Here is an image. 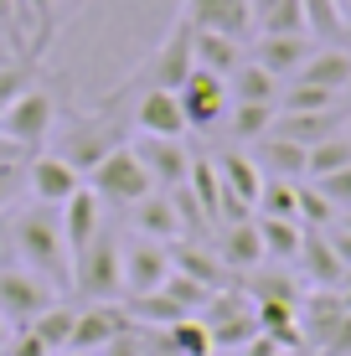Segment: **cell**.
I'll list each match as a JSON object with an SVG mask.
<instances>
[{
	"instance_id": "obj_10",
	"label": "cell",
	"mask_w": 351,
	"mask_h": 356,
	"mask_svg": "<svg viewBox=\"0 0 351 356\" xmlns=\"http://www.w3.org/2000/svg\"><path fill=\"white\" fill-rule=\"evenodd\" d=\"M57 300H63V289H52L42 274L0 264V315L10 321V330H16V325H31L36 315H42L47 305H57Z\"/></svg>"
},
{
	"instance_id": "obj_17",
	"label": "cell",
	"mask_w": 351,
	"mask_h": 356,
	"mask_svg": "<svg viewBox=\"0 0 351 356\" xmlns=\"http://www.w3.org/2000/svg\"><path fill=\"white\" fill-rule=\"evenodd\" d=\"M212 253L222 259L227 274H253L263 264V243H259V222L253 217H238V222H222L212 232Z\"/></svg>"
},
{
	"instance_id": "obj_37",
	"label": "cell",
	"mask_w": 351,
	"mask_h": 356,
	"mask_svg": "<svg viewBox=\"0 0 351 356\" xmlns=\"http://www.w3.org/2000/svg\"><path fill=\"white\" fill-rule=\"evenodd\" d=\"M36 83V63H21V57H6L0 63V114H6L10 104H16L21 93H26Z\"/></svg>"
},
{
	"instance_id": "obj_48",
	"label": "cell",
	"mask_w": 351,
	"mask_h": 356,
	"mask_svg": "<svg viewBox=\"0 0 351 356\" xmlns=\"http://www.w3.org/2000/svg\"><path fill=\"white\" fill-rule=\"evenodd\" d=\"M6 57H16V52H10V47H6V42H0V63H6Z\"/></svg>"
},
{
	"instance_id": "obj_39",
	"label": "cell",
	"mask_w": 351,
	"mask_h": 356,
	"mask_svg": "<svg viewBox=\"0 0 351 356\" xmlns=\"http://www.w3.org/2000/svg\"><path fill=\"white\" fill-rule=\"evenodd\" d=\"M320 196L336 207V212H351V165L346 170H331V176H316Z\"/></svg>"
},
{
	"instance_id": "obj_41",
	"label": "cell",
	"mask_w": 351,
	"mask_h": 356,
	"mask_svg": "<svg viewBox=\"0 0 351 356\" xmlns=\"http://www.w3.org/2000/svg\"><path fill=\"white\" fill-rule=\"evenodd\" d=\"M6 356H57V351H47L26 325H16V330H10V341H6Z\"/></svg>"
},
{
	"instance_id": "obj_20",
	"label": "cell",
	"mask_w": 351,
	"mask_h": 356,
	"mask_svg": "<svg viewBox=\"0 0 351 356\" xmlns=\"http://www.w3.org/2000/svg\"><path fill=\"white\" fill-rule=\"evenodd\" d=\"M129 336V315L119 310V305H88V310H78V321H72V341L67 351H93L99 356L108 341Z\"/></svg>"
},
{
	"instance_id": "obj_22",
	"label": "cell",
	"mask_w": 351,
	"mask_h": 356,
	"mask_svg": "<svg viewBox=\"0 0 351 356\" xmlns=\"http://www.w3.org/2000/svg\"><path fill=\"white\" fill-rule=\"evenodd\" d=\"M243 150L253 155V165H259L269 181H305V155H310L305 145L279 140V134H263V140L243 145Z\"/></svg>"
},
{
	"instance_id": "obj_26",
	"label": "cell",
	"mask_w": 351,
	"mask_h": 356,
	"mask_svg": "<svg viewBox=\"0 0 351 356\" xmlns=\"http://www.w3.org/2000/svg\"><path fill=\"white\" fill-rule=\"evenodd\" d=\"M259 222V243H263V264H295L305 248V222L295 217H253Z\"/></svg>"
},
{
	"instance_id": "obj_35",
	"label": "cell",
	"mask_w": 351,
	"mask_h": 356,
	"mask_svg": "<svg viewBox=\"0 0 351 356\" xmlns=\"http://www.w3.org/2000/svg\"><path fill=\"white\" fill-rule=\"evenodd\" d=\"M295 217H300L305 227H331L341 212H336V207L320 196L316 181H300V186H295Z\"/></svg>"
},
{
	"instance_id": "obj_11",
	"label": "cell",
	"mask_w": 351,
	"mask_h": 356,
	"mask_svg": "<svg viewBox=\"0 0 351 356\" xmlns=\"http://www.w3.org/2000/svg\"><path fill=\"white\" fill-rule=\"evenodd\" d=\"M129 150L140 155V165L150 170L155 191H171V186H186L191 176V140H155V134H140V140H129Z\"/></svg>"
},
{
	"instance_id": "obj_28",
	"label": "cell",
	"mask_w": 351,
	"mask_h": 356,
	"mask_svg": "<svg viewBox=\"0 0 351 356\" xmlns=\"http://www.w3.org/2000/svg\"><path fill=\"white\" fill-rule=\"evenodd\" d=\"M295 78H300V83H316V88L341 93L346 78H351V52H346V47H336V42H325V47H316V52L305 57V67H300Z\"/></svg>"
},
{
	"instance_id": "obj_12",
	"label": "cell",
	"mask_w": 351,
	"mask_h": 356,
	"mask_svg": "<svg viewBox=\"0 0 351 356\" xmlns=\"http://www.w3.org/2000/svg\"><path fill=\"white\" fill-rule=\"evenodd\" d=\"M57 217H63V238H67V253H72V259H78V253H88V243L108 227V207L93 196L88 181H83V186L72 191L63 207H57Z\"/></svg>"
},
{
	"instance_id": "obj_18",
	"label": "cell",
	"mask_w": 351,
	"mask_h": 356,
	"mask_svg": "<svg viewBox=\"0 0 351 356\" xmlns=\"http://www.w3.org/2000/svg\"><path fill=\"white\" fill-rule=\"evenodd\" d=\"M129 129L135 134H155V140H191L176 93H140L135 114H129Z\"/></svg>"
},
{
	"instance_id": "obj_40",
	"label": "cell",
	"mask_w": 351,
	"mask_h": 356,
	"mask_svg": "<svg viewBox=\"0 0 351 356\" xmlns=\"http://www.w3.org/2000/svg\"><path fill=\"white\" fill-rule=\"evenodd\" d=\"M26 191V161H16V165H0V212H6L16 196Z\"/></svg>"
},
{
	"instance_id": "obj_8",
	"label": "cell",
	"mask_w": 351,
	"mask_h": 356,
	"mask_svg": "<svg viewBox=\"0 0 351 356\" xmlns=\"http://www.w3.org/2000/svg\"><path fill=\"white\" fill-rule=\"evenodd\" d=\"M176 98H181V114H186V129H191V134L222 129L227 108H233L227 78H217V72H207V67H191V78L176 88Z\"/></svg>"
},
{
	"instance_id": "obj_7",
	"label": "cell",
	"mask_w": 351,
	"mask_h": 356,
	"mask_svg": "<svg viewBox=\"0 0 351 356\" xmlns=\"http://www.w3.org/2000/svg\"><path fill=\"white\" fill-rule=\"evenodd\" d=\"M119 264H124V294L129 300L155 294L171 279V243H150V238H135V232L119 227Z\"/></svg>"
},
{
	"instance_id": "obj_23",
	"label": "cell",
	"mask_w": 351,
	"mask_h": 356,
	"mask_svg": "<svg viewBox=\"0 0 351 356\" xmlns=\"http://www.w3.org/2000/svg\"><path fill=\"white\" fill-rule=\"evenodd\" d=\"M21 6V31H26V63L42 67L47 47L57 42V26H63V0H16Z\"/></svg>"
},
{
	"instance_id": "obj_29",
	"label": "cell",
	"mask_w": 351,
	"mask_h": 356,
	"mask_svg": "<svg viewBox=\"0 0 351 356\" xmlns=\"http://www.w3.org/2000/svg\"><path fill=\"white\" fill-rule=\"evenodd\" d=\"M279 88H284V83L269 78V72L253 63V57H243V63H238V72L227 78V93H233V104H274V108H279Z\"/></svg>"
},
{
	"instance_id": "obj_21",
	"label": "cell",
	"mask_w": 351,
	"mask_h": 356,
	"mask_svg": "<svg viewBox=\"0 0 351 356\" xmlns=\"http://www.w3.org/2000/svg\"><path fill=\"white\" fill-rule=\"evenodd\" d=\"M295 274H300L305 289H341L346 264L336 259V248L325 243L320 227H305V248H300V259H295Z\"/></svg>"
},
{
	"instance_id": "obj_51",
	"label": "cell",
	"mask_w": 351,
	"mask_h": 356,
	"mask_svg": "<svg viewBox=\"0 0 351 356\" xmlns=\"http://www.w3.org/2000/svg\"><path fill=\"white\" fill-rule=\"evenodd\" d=\"M346 134H351V114H346Z\"/></svg>"
},
{
	"instance_id": "obj_5",
	"label": "cell",
	"mask_w": 351,
	"mask_h": 356,
	"mask_svg": "<svg viewBox=\"0 0 351 356\" xmlns=\"http://www.w3.org/2000/svg\"><path fill=\"white\" fill-rule=\"evenodd\" d=\"M72 294H83L88 305H108L124 294V264H119V227L114 222L88 243V253L72 259Z\"/></svg>"
},
{
	"instance_id": "obj_42",
	"label": "cell",
	"mask_w": 351,
	"mask_h": 356,
	"mask_svg": "<svg viewBox=\"0 0 351 356\" xmlns=\"http://www.w3.org/2000/svg\"><path fill=\"white\" fill-rule=\"evenodd\" d=\"M316 356H351V310L341 315V325L331 330V341H325V346H320Z\"/></svg>"
},
{
	"instance_id": "obj_45",
	"label": "cell",
	"mask_w": 351,
	"mask_h": 356,
	"mask_svg": "<svg viewBox=\"0 0 351 356\" xmlns=\"http://www.w3.org/2000/svg\"><path fill=\"white\" fill-rule=\"evenodd\" d=\"M336 47H346V52H351V21L341 26V36H336Z\"/></svg>"
},
{
	"instance_id": "obj_16",
	"label": "cell",
	"mask_w": 351,
	"mask_h": 356,
	"mask_svg": "<svg viewBox=\"0 0 351 356\" xmlns=\"http://www.w3.org/2000/svg\"><path fill=\"white\" fill-rule=\"evenodd\" d=\"M316 36L310 31H300V36H253V47H248V57L259 63L269 78H279V83H289L300 67H305V57L316 52Z\"/></svg>"
},
{
	"instance_id": "obj_34",
	"label": "cell",
	"mask_w": 351,
	"mask_h": 356,
	"mask_svg": "<svg viewBox=\"0 0 351 356\" xmlns=\"http://www.w3.org/2000/svg\"><path fill=\"white\" fill-rule=\"evenodd\" d=\"M351 165V134H331V140H320V145H310V155H305V181H316V176H331V170H346Z\"/></svg>"
},
{
	"instance_id": "obj_14",
	"label": "cell",
	"mask_w": 351,
	"mask_h": 356,
	"mask_svg": "<svg viewBox=\"0 0 351 356\" xmlns=\"http://www.w3.org/2000/svg\"><path fill=\"white\" fill-rule=\"evenodd\" d=\"M124 217V232H135V238H150V243H176V238H186V227H181V217H176V202H171V191H150V196H140L129 212H119Z\"/></svg>"
},
{
	"instance_id": "obj_32",
	"label": "cell",
	"mask_w": 351,
	"mask_h": 356,
	"mask_svg": "<svg viewBox=\"0 0 351 356\" xmlns=\"http://www.w3.org/2000/svg\"><path fill=\"white\" fill-rule=\"evenodd\" d=\"M161 341H165L161 351H171V356H217L212 336H207V325H202L197 315H186V321L165 325V330H161Z\"/></svg>"
},
{
	"instance_id": "obj_15",
	"label": "cell",
	"mask_w": 351,
	"mask_h": 356,
	"mask_svg": "<svg viewBox=\"0 0 351 356\" xmlns=\"http://www.w3.org/2000/svg\"><path fill=\"white\" fill-rule=\"evenodd\" d=\"M346 315V300L341 289H305L295 305V321H300V341H305L310 351H320L325 341H331V330L341 325Z\"/></svg>"
},
{
	"instance_id": "obj_43",
	"label": "cell",
	"mask_w": 351,
	"mask_h": 356,
	"mask_svg": "<svg viewBox=\"0 0 351 356\" xmlns=\"http://www.w3.org/2000/svg\"><path fill=\"white\" fill-rule=\"evenodd\" d=\"M99 356H145V351H140V346H135L129 336H119V341H108V346H104Z\"/></svg>"
},
{
	"instance_id": "obj_36",
	"label": "cell",
	"mask_w": 351,
	"mask_h": 356,
	"mask_svg": "<svg viewBox=\"0 0 351 356\" xmlns=\"http://www.w3.org/2000/svg\"><path fill=\"white\" fill-rule=\"evenodd\" d=\"M295 186H300V181H269V176H263V191H259L253 217H295ZM295 222H300V217H295Z\"/></svg>"
},
{
	"instance_id": "obj_24",
	"label": "cell",
	"mask_w": 351,
	"mask_h": 356,
	"mask_svg": "<svg viewBox=\"0 0 351 356\" xmlns=\"http://www.w3.org/2000/svg\"><path fill=\"white\" fill-rule=\"evenodd\" d=\"M346 129V108H325V114H274V124L269 134H279V140H295V145H320V140H331V134H341Z\"/></svg>"
},
{
	"instance_id": "obj_6",
	"label": "cell",
	"mask_w": 351,
	"mask_h": 356,
	"mask_svg": "<svg viewBox=\"0 0 351 356\" xmlns=\"http://www.w3.org/2000/svg\"><path fill=\"white\" fill-rule=\"evenodd\" d=\"M88 186H93V196H99L108 212H129L140 196L155 191V181H150V170L140 165V155L129 150V145H119V150L88 176Z\"/></svg>"
},
{
	"instance_id": "obj_1",
	"label": "cell",
	"mask_w": 351,
	"mask_h": 356,
	"mask_svg": "<svg viewBox=\"0 0 351 356\" xmlns=\"http://www.w3.org/2000/svg\"><path fill=\"white\" fill-rule=\"evenodd\" d=\"M119 145H129V114H119V108H88V114H83V108H67L63 124L52 129V155H63L83 181H88Z\"/></svg>"
},
{
	"instance_id": "obj_38",
	"label": "cell",
	"mask_w": 351,
	"mask_h": 356,
	"mask_svg": "<svg viewBox=\"0 0 351 356\" xmlns=\"http://www.w3.org/2000/svg\"><path fill=\"white\" fill-rule=\"evenodd\" d=\"M0 42L26 63V31H21V6L16 0H0Z\"/></svg>"
},
{
	"instance_id": "obj_47",
	"label": "cell",
	"mask_w": 351,
	"mask_h": 356,
	"mask_svg": "<svg viewBox=\"0 0 351 356\" xmlns=\"http://www.w3.org/2000/svg\"><path fill=\"white\" fill-rule=\"evenodd\" d=\"M341 108L351 114V78H346V88H341Z\"/></svg>"
},
{
	"instance_id": "obj_3",
	"label": "cell",
	"mask_w": 351,
	"mask_h": 356,
	"mask_svg": "<svg viewBox=\"0 0 351 356\" xmlns=\"http://www.w3.org/2000/svg\"><path fill=\"white\" fill-rule=\"evenodd\" d=\"M191 36H197V26L176 16V26L165 31L161 42H155V52L145 57V63H140L135 72H129V78L119 83V88H108L99 108H119V114H124V104H129V98H140V93H176L181 83L191 78V67H197Z\"/></svg>"
},
{
	"instance_id": "obj_25",
	"label": "cell",
	"mask_w": 351,
	"mask_h": 356,
	"mask_svg": "<svg viewBox=\"0 0 351 356\" xmlns=\"http://www.w3.org/2000/svg\"><path fill=\"white\" fill-rule=\"evenodd\" d=\"M186 191L197 196V207H202V217H207V227L217 232V227H222V176H217V161H212L207 150H197V155H191Z\"/></svg>"
},
{
	"instance_id": "obj_49",
	"label": "cell",
	"mask_w": 351,
	"mask_h": 356,
	"mask_svg": "<svg viewBox=\"0 0 351 356\" xmlns=\"http://www.w3.org/2000/svg\"><path fill=\"white\" fill-rule=\"evenodd\" d=\"M57 356H93V351H57Z\"/></svg>"
},
{
	"instance_id": "obj_9",
	"label": "cell",
	"mask_w": 351,
	"mask_h": 356,
	"mask_svg": "<svg viewBox=\"0 0 351 356\" xmlns=\"http://www.w3.org/2000/svg\"><path fill=\"white\" fill-rule=\"evenodd\" d=\"M212 161H217V176H222V222L253 217L259 191H263V170L253 165V155L243 145H233V150H217Z\"/></svg>"
},
{
	"instance_id": "obj_46",
	"label": "cell",
	"mask_w": 351,
	"mask_h": 356,
	"mask_svg": "<svg viewBox=\"0 0 351 356\" xmlns=\"http://www.w3.org/2000/svg\"><path fill=\"white\" fill-rule=\"evenodd\" d=\"M6 341H10V321L0 315V351H6Z\"/></svg>"
},
{
	"instance_id": "obj_27",
	"label": "cell",
	"mask_w": 351,
	"mask_h": 356,
	"mask_svg": "<svg viewBox=\"0 0 351 356\" xmlns=\"http://www.w3.org/2000/svg\"><path fill=\"white\" fill-rule=\"evenodd\" d=\"M191 52H197V67L217 72V78H233L238 63L248 57V47L238 42V36H227V31H197L191 36Z\"/></svg>"
},
{
	"instance_id": "obj_19",
	"label": "cell",
	"mask_w": 351,
	"mask_h": 356,
	"mask_svg": "<svg viewBox=\"0 0 351 356\" xmlns=\"http://www.w3.org/2000/svg\"><path fill=\"white\" fill-rule=\"evenodd\" d=\"M171 268L181 279H191V284H202V289H233V274L222 268V259L207 248L202 238H176L171 243Z\"/></svg>"
},
{
	"instance_id": "obj_33",
	"label": "cell",
	"mask_w": 351,
	"mask_h": 356,
	"mask_svg": "<svg viewBox=\"0 0 351 356\" xmlns=\"http://www.w3.org/2000/svg\"><path fill=\"white\" fill-rule=\"evenodd\" d=\"M279 108H284V114H325V108H341V93L289 78L284 88H279Z\"/></svg>"
},
{
	"instance_id": "obj_31",
	"label": "cell",
	"mask_w": 351,
	"mask_h": 356,
	"mask_svg": "<svg viewBox=\"0 0 351 356\" xmlns=\"http://www.w3.org/2000/svg\"><path fill=\"white\" fill-rule=\"evenodd\" d=\"M72 321H78V305H47L42 315H36V321L26 325L36 341H42L47 351H67V341H72Z\"/></svg>"
},
{
	"instance_id": "obj_13",
	"label": "cell",
	"mask_w": 351,
	"mask_h": 356,
	"mask_svg": "<svg viewBox=\"0 0 351 356\" xmlns=\"http://www.w3.org/2000/svg\"><path fill=\"white\" fill-rule=\"evenodd\" d=\"M78 186H83V176L63 161V155H52V150L26 155V196H31V202H42V207H63Z\"/></svg>"
},
{
	"instance_id": "obj_4",
	"label": "cell",
	"mask_w": 351,
	"mask_h": 356,
	"mask_svg": "<svg viewBox=\"0 0 351 356\" xmlns=\"http://www.w3.org/2000/svg\"><path fill=\"white\" fill-rule=\"evenodd\" d=\"M57 119H63V93H57V83H42V78H36L31 88L21 93L6 114H0V134H6V140H16L26 155H36V150H47Z\"/></svg>"
},
{
	"instance_id": "obj_50",
	"label": "cell",
	"mask_w": 351,
	"mask_h": 356,
	"mask_svg": "<svg viewBox=\"0 0 351 356\" xmlns=\"http://www.w3.org/2000/svg\"><path fill=\"white\" fill-rule=\"evenodd\" d=\"M341 227H351V212H341Z\"/></svg>"
},
{
	"instance_id": "obj_30",
	"label": "cell",
	"mask_w": 351,
	"mask_h": 356,
	"mask_svg": "<svg viewBox=\"0 0 351 356\" xmlns=\"http://www.w3.org/2000/svg\"><path fill=\"white\" fill-rule=\"evenodd\" d=\"M274 114H279L274 104H233V108H227V119H222V129H227V140H233V145H253V140L269 134Z\"/></svg>"
},
{
	"instance_id": "obj_2",
	"label": "cell",
	"mask_w": 351,
	"mask_h": 356,
	"mask_svg": "<svg viewBox=\"0 0 351 356\" xmlns=\"http://www.w3.org/2000/svg\"><path fill=\"white\" fill-rule=\"evenodd\" d=\"M10 248H16L21 268L42 274L52 289H72V253H67V238H63V217L57 207H21L10 217Z\"/></svg>"
},
{
	"instance_id": "obj_52",
	"label": "cell",
	"mask_w": 351,
	"mask_h": 356,
	"mask_svg": "<svg viewBox=\"0 0 351 356\" xmlns=\"http://www.w3.org/2000/svg\"><path fill=\"white\" fill-rule=\"evenodd\" d=\"M0 356H6V351H0Z\"/></svg>"
},
{
	"instance_id": "obj_44",
	"label": "cell",
	"mask_w": 351,
	"mask_h": 356,
	"mask_svg": "<svg viewBox=\"0 0 351 356\" xmlns=\"http://www.w3.org/2000/svg\"><path fill=\"white\" fill-rule=\"evenodd\" d=\"M16 161H26V150H21L16 140H6V134H0V165H16Z\"/></svg>"
}]
</instances>
